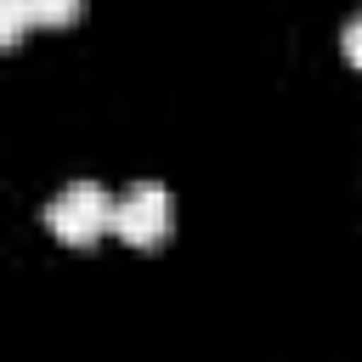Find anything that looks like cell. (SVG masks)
<instances>
[{
	"mask_svg": "<svg viewBox=\"0 0 362 362\" xmlns=\"http://www.w3.org/2000/svg\"><path fill=\"white\" fill-rule=\"evenodd\" d=\"M113 209H119V198H107L96 181H74V187H62V192L40 209V226H51L62 243L85 249V243H96L102 232H113Z\"/></svg>",
	"mask_w": 362,
	"mask_h": 362,
	"instance_id": "obj_1",
	"label": "cell"
},
{
	"mask_svg": "<svg viewBox=\"0 0 362 362\" xmlns=\"http://www.w3.org/2000/svg\"><path fill=\"white\" fill-rule=\"evenodd\" d=\"M170 221H175V204H170V187H158V181L130 187L119 198V209H113V232L130 249H158L170 238Z\"/></svg>",
	"mask_w": 362,
	"mask_h": 362,
	"instance_id": "obj_2",
	"label": "cell"
},
{
	"mask_svg": "<svg viewBox=\"0 0 362 362\" xmlns=\"http://www.w3.org/2000/svg\"><path fill=\"white\" fill-rule=\"evenodd\" d=\"M28 23H34V0H0V45H6V51L23 40Z\"/></svg>",
	"mask_w": 362,
	"mask_h": 362,
	"instance_id": "obj_3",
	"label": "cell"
},
{
	"mask_svg": "<svg viewBox=\"0 0 362 362\" xmlns=\"http://www.w3.org/2000/svg\"><path fill=\"white\" fill-rule=\"evenodd\" d=\"M74 17H79V0H34V23H45V28H62Z\"/></svg>",
	"mask_w": 362,
	"mask_h": 362,
	"instance_id": "obj_4",
	"label": "cell"
},
{
	"mask_svg": "<svg viewBox=\"0 0 362 362\" xmlns=\"http://www.w3.org/2000/svg\"><path fill=\"white\" fill-rule=\"evenodd\" d=\"M339 51H345V62H351V68H362V11L345 23V34H339Z\"/></svg>",
	"mask_w": 362,
	"mask_h": 362,
	"instance_id": "obj_5",
	"label": "cell"
}]
</instances>
